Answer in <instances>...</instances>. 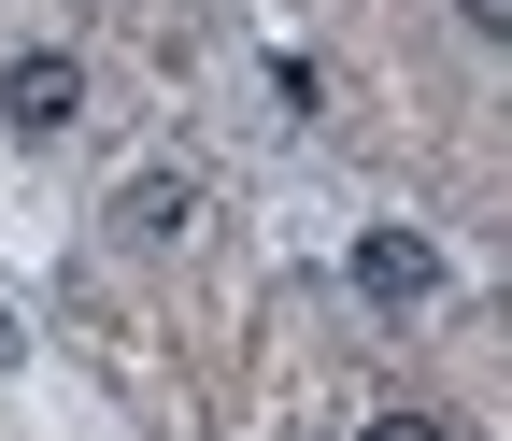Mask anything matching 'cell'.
<instances>
[{
  "mask_svg": "<svg viewBox=\"0 0 512 441\" xmlns=\"http://www.w3.org/2000/svg\"><path fill=\"white\" fill-rule=\"evenodd\" d=\"M0 129H15V143L86 129V57L72 43H15V57H0Z\"/></svg>",
  "mask_w": 512,
  "mask_h": 441,
  "instance_id": "6da1fadb",
  "label": "cell"
},
{
  "mask_svg": "<svg viewBox=\"0 0 512 441\" xmlns=\"http://www.w3.org/2000/svg\"><path fill=\"white\" fill-rule=\"evenodd\" d=\"M456 15H470V29H484V43H498V29H512V0H456Z\"/></svg>",
  "mask_w": 512,
  "mask_h": 441,
  "instance_id": "5b68a950",
  "label": "cell"
},
{
  "mask_svg": "<svg viewBox=\"0 0 512 441\" xmlns=\"http://www.w3.org/2000/svg\"><path fill=\"white\" fill-rule=\"evenodd\" d=\"M356 299H384V313H413V299H441V242L427 228H356Z\"/></svg>",
  "mask_w": 512,
  "mask_h": 441,
  "instance_id": "3957f363",
  "label": "cell"
},
{
  "mask_svg": "<svg viewBox=\"0 0 512 441\" xmlns=\"http://www.w3.org/2000/svg\"><path fill=\"white\" fill-rule=\"evenodd\" d=\"M100 228L128 242V257H157V242H185V228H200V171H185V157H157V171H128Z\"/></svg>",
  "mask_w": 512,
  "mask_h": 441,
  "instance_id": "7a4b0ae2",
  "label": "cell"
},
{
  "mask_svg": "<svg viewBox=\"0 0 512 441\" xmlns=\"http://www.w3.org/2000/svg\"><path fill=\"white\" fill-rule=\"evenodd\" d=\"M370 441H456L441 413H370Z\"/></svg>",
  "mask_w": 512,
  "mask_h": 441,
  "instance_id": "277c9868",
  "label": "cell"
},
{
  "mask_svg": "<svg viewBox=\"0 0 512 441\" xmlns=\"http://www.w3.org/2000/svg\"><path fill=\"white\" fill-rule=\"evenodd\" d=\"M15 342H29V328H15V313H0V370H15Z\"/></svg>",
  "mask_w": 512,
  "mask_h": 441,
  "instance_id": "8992f818",
  "label": "cell"
}]
</instances>
